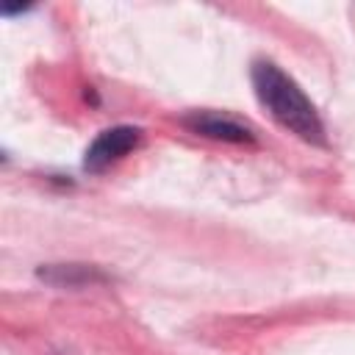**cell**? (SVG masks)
Listing matches in <instances>:
<instances>
[{"label": "cell", "mask_w": 355, "mask_h": 355, "mask_svg": "<svg viewBox=\"0 0 355 355\" xmlns=\"http://www.w3.org/2000/svg\"><path fill=\"white\" fill-rule=\"evenodd\" d=\"M36 277L55 288H83L94 283H108L111 277L94 263H42Z\"/></svg>", "instance_id": "cell-4"}, {"label": "cell", "mask_w": 355, "mask_h": 355, "mask_svg": "<svg viewBox=\"0 0 355 355\" xmlns=\"http://www.w3.org/2000/svg\"><path fill=\"white\" fill-rule=\"evenodd\" d=\"M183 128H189L197 136L205 139H216V141H230V144H252L255 141V130L222 111H191L183 119Z\"/></svg>", "instance_id": "cell-3"}, {"label": "cell", "mask_w": 355, "mask_h": 355, "mask_svg": "<svg viewBox=\"0 0 355 355\" xmlns=\"http://www.w3.org/2000/svg\"><path fill=\"white\" fill-rule=\"evenodd\" d=\"M250 78H252V89L261 105L269 111V116L277 125H283L288 133H294L297 139L313 147H327L324 122L291 75H286L277 64L261 58L252 64Z\"/></svg>", "instance_id": "cell-1"}, {"label": "cell", "mask_w": 355, "mask_h": 355, "mask_svg": "<svg viewBox=\"0 0 355 355\" xmlns=\"http://www.w3.org/2000/svg\"><path fill=\"white\" fill-rule=\"evenodd\" d=\"M139 141H141V128H136V125H114V128H105V130L86 147L83 169H86L89 175H100V172L108 169L114 161H119L122 155H128Z\"/></svg>", "instance_id": "cell-2"}]
</instances>
